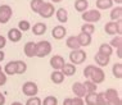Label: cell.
<instances>
[{"label": "cell", "instance_id": "cell-32", "mask_svg": "<svg viewBox=\"0 0 122 105\" xmlns=\"http://www.w3.org/2000/svg\"><path fill=\"white\" fill-rule=\"evenodd\" d=\"M42 4H44V0H31V3H30V8H31V10L34 13H39L40 8L42 6Z\"/></svg>", "mask_w": 122, "mask_h": 105}, {"label": "cell", "instance_id": "cell-10", "mask_svg": "<svg viewBox=\"0 0 122 105\" xmlns=\"http://www.w3.org/2000/svg\"><path fill=\"white\" fill-rule=\"evenodd\" d=\"M6 38L9 41H12L13 44H17V42L22 40V32L18 28H10L6 33Z\"/></svg>", "mask_w": 122, "mask_h": 105}, {"label": "cell", "instance_id": "cell-22", "mask_svg": "<svg viewBox=\"0 0 122 105\" xmlns=\"http://www.w3.org/2000/svg\"><path fill=\"white\" fill-rule=\"evenodd\" d=\"M75 9L78 13H84L89 9V1L87 0H76L75 1Z\"/></svg>", "mask_w": 122, "mask_h": 105}, {"label": "cell", "instance_id": "cell-7", "mask_svg": "<svg viewBox=\"0 0 122 105\" xmlns=\"http://www.w3.org/2000/svg\"><path fill=\"white\" fill-rule=\"evenodd\" d=\"M89 80H90L91 82H94L95 85L103 83L104 80H105V73H104V71L102 69V68H99V67H95Z\"/></svg>", "mask_w": 122, "mask_h": 105}, {"label": "cell", "instance_id": "cell-46", "mask_svg": "<svg viewBox=\"0 0 122 105\" xmlns=\"http://www.w3.org/2000/svg\"><path fill=\"white\" fill-rule=\"evenodd\" d=\"M116 50H117V58L121 59L122 58V48H118V49H116Z\"/></svg>", "mask_w": 122, "mask_h": 105}, {"label": "cell", "instance_id": "cell-23", "mask_svg": "<svg viewBox=\"0 0 122 105\" xmlns=\"http://www.w3.org/2000/svg\"><path fill=\"white\" fill-rule=\"evenodd\" d=\"M77 40L78 42H80V46H89V45L91 44V41H93V37L91 36H89V35H85V33H81L80 32V35H77Z\"/></svg>", "mask_w": 122, "mask_h": 105}, {"label": "cell", "instance_id": "cell-16", "mask_svg": "<svg viewBox=\"0 0 122 105\" xmlns=\"http://www.w3.org/2000/svg\"><path fill=\"white\" fill-rule=\"evenodd\" d=\"M94 60H95V63L99 65V68H102V67H105V65L109 64L111 57H105V55H102V54H99V52H97L95 57H94Z\"/></svg>", "mask_w": 122, "mask_h": 105}, {"label": "cell", "instance_id": "cell-28", "mask_svg": "<svg viewBox=\"0 0 122 105\" xmlns=\"http://www.w3.org/2000/svg\"><path fill=\"white\" fill-rule=\"evenodd\" d=\"M27 71V64L23 60H15V74H25Z\"/></svg>", "mask_w": 122, "mask_h": 105}, {"label": "cell", "instance_id": "cell-25", "mask_svg": "<svg viewBox=\"0 0 122 105\" xmlns=\"http://www.w3.org/2000/svg\"><path fill=\"white\" fill-rule=\"evenodd\" d=\"M99 54L102 55H105V57H111L112 54H113V49L109 46V44H102L100 46H99V50H98Z\"/></svg>", "mask_w": 122, "mask_h": 105}, {"label": "cell", "instance_id": "cell-17", "mask_svg": "<svg viewBox=\"0 0 122 105\" xmlns=\"http://www.w3.org/2000/svg\"><path fill=\"white\" fill-rule=\"evenodd\" d=\"M61 72L64 74V77H71L77 72V68H76V65L71 64V63H66L63 65V68L61 69Z\"/></svg>", "mask_w": 122, "mask_h": 105}, {"label": "cell", "instance_id": "cell-8", "mask_svg": "<svg viewBox=\"0 0 122 105\" xmlns=\"http://www.w3.org/2000/svg\"><path fill=\"white\" fill-rule=\"evenodd\" d=\"M49 63H50V67L54 71H61L62 68H63V65L66 64V62H64L63 57H61V55H54V57L50 58Z\"/></svg>", "mask_w": 122, "mask_h": 105}, {"label": "cell", "instance_id": "cell-33", "mask_svg": "<svg viewBox=\"0 0 122 105\" xmlns=\"http://www.w3.org/2000/svg\"><path fill=\"white\" fill-rule=\"evenodd\" d=\"M84 97H85V101H84V103L86 104V105H97V92L86 94Z\"/></svg>", "mask_w": 122, "mask_h": 105}, {"label": "cell", "instance_id": "cell-45", "mask_svg": "<svg viewBox=\"0 0 122 105\" xmlns=\"http://www.w3.org/2000/svg\"><path fill=\"white\" fill-rule=\"evenodd\" d=\"M63 105H72V103H71V97H66V99L63 100Z\"/></svg>", "mask_w": 122, "mask_h": 105}, {"label": "cell", "instance_id": "cell-44", "mask_svg": "<svg viewBox=\"0 0 122 105\" xmlns=\"http://www.w3.org/2000/svg\"><path fill=\"white\" fill-rule=\"evenodd\" d=\"M5 104V96L3 92H0V105H4Z\"/></svg>", "mask_w": 122, "mask_h": 105}, {"label": "cell", "instance_id": "cell-27", "mask_svg": "<svg viewBox=\"0 0 122 105\" xmlns=\"http://www.w3.org/2000/svg\"><path fill=\"white\" fill-rule=\"evenodd\" d=\"M94 32H95V26L93 23H84L81 26V33L93 36Z\"/></svg>", "mask_w": 122, "mask_h": 105}, {"label": "cell", "instance_id": "cell-24", "mask_svg": "<svg viewBox=\"0 0 122 105\" xmlns=\"http://www.w3.org/2000/svg\"><path fill=\"white\" fill-rule=\"evenodd\" d=\"M4 73L6 76H14L15 74V60H10L5 64L4 67Z\"/></svg>", "mask_w": 122, "mask_h": 105}, {"label": "cell", "instance_id": "cell-18", "mask_svg": "<svg viewBox=\"0 0 122 105\" xmlns=\"http://www.w3.org/2000/svg\"><path fill=\"white\" fill-rule=\"evenodd\" d=\"M64 74L62 73L61 71H53L51 74H50V80L54 85H61L64 82Z\"/></svg>", "mask_w": 122, "mask_h": 105}, {"label": "cell", "instance_id": "cell-43", "mask_svg": "<svg viewBox=\"0 0 122 105\" xmlns=\"http://www.w3.org/2000/svg\"><path fill=\"white\" fill-rule=\"evenodd\" d=\"M107 105H122V101H121V97L117 100H112V101H108Z\"/></svg>", "mask_w": 122, "mask_h": 105}, {"label": "cell", "instance_id": "cell-9", "mask_svg": "<svg viewBox=\"0 0 122 105\" xmlns=\"http://www.w3.org/2000/svg\"><path fill=\"white\" fill-rule=\"evenodd\" d=\"M51 36L55 40H63V38L67 36V29H66L64 26H55L54 28L51 29Z\"/></svg>", "mask_w": 122, "mask_h": 105}, {"label": "cell", "instance_id": "cell-12", "mask_svg": "<svg viewBox=\"0 0 122 105\" xmlns=\"http://www.w3.org/2000/svg\"><path fill=\"white\" fill-rule=\"evenodd\" d=\"M46 29H48V27L44 22H37V23H35L34 26H31L32 33L36 35V36H42L46 32Z\"/></svg>", "mask_w": 122, "mask_h": 105}, {"label": "cell", "instance_id": "cell-29", "mask_svg": "<svg viewBox=\"0 0 122 105\" xmlns=\"http://www.w3.org/2000/svg\"><path fill=\"white\" fill-rule=\"evenodd\" d=\"M84 87H85V91H86V94H93V92H97V86L98 85H95L94 82H91L90 80H87V81H85L84 83Z\"/></svg>", "mask_w": 122, "mask_h": 105}, {"label": "cell", "instance_id": "cell-1", "mask_svg": "<svg viewBox=\"0 0 122 105\" xmlns=\"http://www.w3.org/2000/svg\"><path fill=\"white\" fill-rule=\"evenodd\" d=\"M51 44L48 40H41L36 42V57L37 58H45L51 52Z\"/></svg>", "mask_w": 122, "mask_h": 105}, {"label": "cell", "instance_id": "cell-30", "mask_svg": "<svg viewBox=\"0 0 122 105\" xmlns=\"http://www.w3.org/2000/svg\"><path fill=\"white\" fill-rule=\"evenodd\" d=\"M112 73H113V76L117 80H121L122 78V63H114L113 67H112Z\"/></svg>", "mask_w": 122, "mask_h": 105}, {"label": "cell", "instance_id": "cell-34", "mask_svg": "<svg viewBox=\"0 0 122 105\" xmlns=\"http://www.w3.org/2000/svg\"><path fill=\"white\" fill-rule=\"evenodd\" d=\"M109 46L112 49L122 48V37H121V36H114V37L111 40V42H109Z\"/></svg>", "mask_w": 122, "mask_h": 105}, {"label": "cell", "instance_id": "cell-15", "mask_svg": "<svg viewBox=\"0 0 122 105\" xmlns=\"http://www.w3.org/2000/svg\"><path fill=\"white\" fill-rule=\"evenodd\" d=\"M95 6L99 12L100 10H107V9L113 8V0H97Z\"/></svg>", "mask_w": 122, "mask_h": 105}, {"label": "cell", "instance_id": "cell-11", "mask_svg": "<svg viewBox=\"0 0 122 105\" xmlns=\"http://www.w3.org/2000/svg\"><path fill=\"white\" fill-rule=\"evenodd\" d=\"M23 52L27 58L36 57V42H34V41L26 42L25 46H23Z\"/></svg>", "mask_w": 122, "mask_h": 105}, {"label": "cell", "instance_id": "cell-36", "mask_svg": "<svg viewBox=\"0 0 122 105\" xmlns=\"http://www.w3.org/2000/svg\"><path fill=\"white\" fill-rule=\"evenodd\" d=\"M107 104H108V100L105 97L104 92L97 94V105H107Z\"/></svg>", "mask_w": 122, "mask_h": 105}, {"label": "cell", "instance_id": "cell-6", "mask_svg": "<svg viewBox=\"0 0 122 105\" xmlns=\"http://www.w3.org/2000/svg\"><path fill=\"white\" fill-rule=\"evenodd\" d=\"M13 15V9L9 5H0V24H6Z\"/></svg>", "mask_w": 122, "mask_h": 105}, {"label": "cell", "instance_id": "cell-35", "mask_svg": "<svg viewBox=\"0 0 122 105\" xmlns=\"http://www.w3.org/2000/svg\"><path fill=\"white\" fill-rule=\"evenodd\" d=\"M41 105H58V99L55 96H46L44 100H41Z\"/></svg>", "mask_w": 122, "mask_h": 105}, {"label": "cell", "instance_id": "cell-47", "mask_svg": "<svg viewBox=\"0 0 122 105\" xmlns=\"http://www.w3.org/2000/svg\"><path fill=\"white\" fill-rule=\"evenodd\" d=\"M4 58H5V52H4V50H0V63L4 60Z\"/></svg>", "mask_w": 122, "mask_h": 105}, {"label": "cell", "instance_id": "cell-49", "mask_svg": "<svg viewBox=\"0 0 122 105\" xmlns=\"http://www.w3.org/2000/svg\"><path fill=\"white\" fill-rule=\"evenodd\" d=\"M113 3H116V4H118V5H121L122 0H113Z\"/></svg>", "mask_w": 122, "mask_h": 105}, {"label": "cell", "instance_id": "cell-38", "mask_svg": "<svg viewBox=\"0 0 122 105\" xmlns=\"http://www.w3.org/2000/svg\"><path fill=\"white\" fill-rule=\"evenodd\" d=\"M94 68H95V65H87V67H85V69H84V76L87 78H90V76H91V73H93V71H94Z\"/></svg>", "mask_w": 122, "mask_h": 105}, {"label": "cell", "instance_id": "cell-40", "mask_svg": "<svg viewBox=\"0 0 122 105\" xmlns=\"http://www.w3.org/2000/svg\"><path fill=\"white\" fill-rule=\"evenodd\" d=\"M6 81H8V76H6L4 72H1L0 73V86H4L6 83Z\"/></svg>", "mask_w": 122, "mask_h": 105}, {"label": "cell", "instance_id": "cell-26", "mask_svg": "<svg viewBox=\"0 0 122 105\" xmlns=\"http://www.w3.org/2000/svg\"><path fill=\"white\" fill-rule=\"evenodd\" d=\"M104 95H105V97H107L108 101L120 99V95H118V91L116 88H108L107 91H104Z\"/></svg>", "mask_w": 122, "mask_h": 105}, {"label": "cell", "instance_id": "cell-31", "mask_svg": "<svg viewBox=\"0 0 122 105\" xmlns=\"http://www.w3.org/2000/svg\"><path fill=\"white\" fill-rule=\"evenodd\" d=\"M19 31L23 33V32H27L31 29V23L27 21V19H22V21H19L18 22V27H17Z\"/></svg>", "mask_w": 122, "mask_h": 105}, {"label": "cell", "instance_id": "cell-19", "mask_svg": "<svg viewBox=\"0 0 122 105\" xmlns=\"http://www.w3.org/2000/svg\"><path fill=\"white\" fill-rule=\"evenodd\" d=\"M66 46L70 48L71 50L81 49L80 42H78V40H77V36H70V37H67V40H66Z\"/></svg>", "mask_w": 122, "mask_h": 105}, {"label": "cell", "instance_id": "cell-20", "mask_svg": "<svg viewBox=\"0 0 122 105\" xmlns=\"http://www.w3.org/2000/svg\"><path fill=\"white\" fill-rule=\"evenodd\" d=\"M109 17H111L112 22H116L118 19H122V6L117 5V6H114V8H112Z\"/></svg>", "mask_w": 122, "mask_h": 105}, {"label": "cell", "instance_id": "cell-51", "mask_svg": "<svg viewBox=\"0 0 122 105\" xmlns=\"http://www.w3.org/2000/svg\"><path fill=\"white\" fill-rule=\"evenodd\" d=\"M1 72H3V67L0 65V73H1Z\"/></svg>", "mask_w": 122, "mask_h": 105}, {"label": "cell", "instance_id": "cell-14", "mask_svg": "<svg viewBox=\"0 0 122 105\" xmlns=\"http://www.w3.org/2000/svg\"><path fill=\"white\" fill-rule=\"evenodd\" d=\"M55 17H57V21L59 22V23L64 24L68 22V12L67 9L64 8H59L55 10Z\"/></svg>", "mask_w": 122, "mask_h": 105}, {"label": "cell", "instance_id": "cell-37", "mask_svg": "<svg viewBox=\"0 0 122 105\" xmlns=\"http://www.w3.org/2000/svg\"><path fill=\"white\" fill-rule=\"evenodd\" d=\"M25 105H41V99H40V97H37V96L28 97Z\"/></svg>", "mask_w": 122, "mask_h": 105}, {"label": "cell", "instance_id": "cell-5", "mask_svg": "<svg viewBox=\"0 0 122 105\" xmlns=\"http://www.w3.org/2000/svg\"><path fill=\"white\" fill-rule=\"evenodd\" d=\"M54 13H55V6L53 5V3H45L44 1V4H42V6L40 8V10H39L37 14L40 15V17L42 18H45V19H48V18H50L54 15Z\"/></svg>", "mask_w": 122, "mask_h": 105}, {"label": "cell", "instance_id": "cell-41", "mask_svg": "<svg viewBox=\"0 0 122 105\" xmlns=\"http://www.w3.org/2000/svg\"><path fill=\"white\" fill-rule=\"evenodd\" d=\"M116 26H117V36L122 35V19L116 21Z\"/></svg>", "mask_w": 122, "mask_h": 105}, {"label": "cell", "instance_id": "cell-13", "mask_svg": "<svg viewBox=\"0 0 122 105\" xmlns=\"http://www.w3.org/2000/svg\"><path fill=\"white\" fill-rule=\"evenodd\" d=\"M72 92L75 94L76 97H84L86 95V91H85V87L82 85V82H75L72 85Z\"/></svg>", "mask_w": 122, "mask_h": 105}, {"label": "cell", "instance_id": "cell-2", "mask_svg": "<svg viewBox=\"0 0 122 105\" xmlns=\"http://www.w3.org/2000/svg\"><path fill=\"white\" fill-rule=\"evenodd\" d=\"M81 18H82V21L85 22V23H97V22H99L102 19V14H100V12L98 10V9H90V10H87L86 12H84L82 13V15H81Z\"/></svg>", "mask_w": 122, "mask_h": 105}, {"label": "cell", "instance_id": "cell-3", "mask_svg": "<svg viewBox=\"0 0 122 105\" xmlns=\"http://www.w3.org/2000/svg\"><path fill=\"white\" fill-rule=\"evenodd\" d=\"M87 58V54L82 49H77V50H71L70 52V63L73 65L82 64Z\"/></svg>", "mask_w": 122, "mask_h": 105}, {"label": "cell", "instance_id": "cell-42", "mask_svg": "<svg viewBox=\"0 0 122 105\" xmlns=\"http://www.w3.org/2000/svg\"><path fill=\"white\" fill-rule=\"evenodd\" d=\"M6 45V37L3 35H0V50H3V49L5 48Z\"/></svg>", "mask_w": 122, "mask_h": 105}, {"label": "cell", "instance_id": "cell-50", "mask_svg": "<svg viewBox=\"0 0 122 105\" xmlns=\"http://www.w3.org/2000/svg\"><path fill=\"white\" fill-rule=\"evenodd\" d=\"M51 1H53V3H61L62 0H51Z\"/></svg>", "mask_w": 122, "mask_h": 105}, {"label": "cell", "instance_id": "cell-48", "mask_svg": "<svg viewBox=\"0 0 122 105\" xmlns=\"http://www.w3.org/2000/svg\"><path fill=\"white\" fill-rule=\"evenodd\" d=\"M10 105H23V104H22V103H19V101H13V103H12Z\"/></svg>", "mask_w": 122, "mask_h": 105}, {"label": "cell", "instance_id": "cell-21", "mask_svg": "<svg viewBox=\"0 0 122 105\" xmlns=\"http://www.w3.org/2000/svg\"><path fill=\"white\" fill-rule=\"evenodd\" d=\"M104 31L107 35H111V36H116L117 35V26H116V22H107L104 24Z\"/></svg>", "mask_w": 122, "mask_h": 105}, {"label": "cell", "instance_id": "cell-4", "mask_svg": "<svg viewBox=\"0 0 122 105\" xmlns=\"http://www.w3.org/2000/svg\"><path fill=\"white\" fill-rule=\"evenodd\" d=\"M22 92H23L26 96L28 97H34V96H37L39 94V87L35 82L32 81H27L22 85Z\"/></svg>", "mask_w": 122, "mask_h": 105}, {"label": "cell", "instance_id": "cell-39", "mask_svg": "<svg viewBox=\"0 0 122 105\" xmlns=\"http://www.w3.org/2000/svg\"><path fill=\"white\" fill-rule=\"evenodd\" d=\"M71 103L72 105H85L82 97H71Z\"/></svg>", "mask_w": 122, "mask_h": 105}]
</instances>
